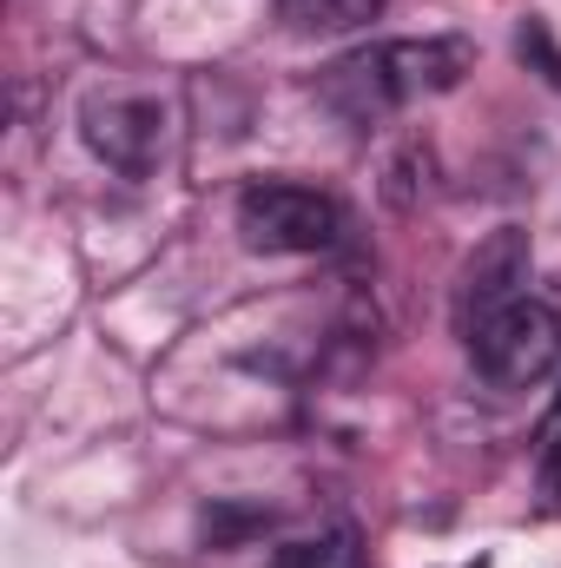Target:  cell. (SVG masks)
Listing matches in <instances>:
<instances>
[{
    "label": "cell",
    "mask_w": 561,
    "mask_h": 568,
    "mask_svg": "<svg viewBox=\"0 0 561 568\" xmlns=\"http://www.w3.org/2000/svg\"><path fill=\"white\" fill-rule=\"evenodd\" d=\"M516 53L529 60V73H542V80L561 93V47H555V33H549L542 20H522V27H516Z\"/></svg>",
    "instance_id": "cell-10"
},
{
    "label": "cell",
    "mask_w": 561,
    "mask_h": 568,
    "mask_svg": "<svg viewBox=\"0 0 561 568\" xmlns=\"http://www.w3.org/2000/svg\"><path fill=\"white\" fill-rule=\"evenodd\" d=\"M522 284H529V232H522V225H496V232L469 252V265H462V278H456V324H462V337H469L482 317H496L502 304H516Z\"/></svg>",
    "instance_id": "cell-5"
},
{
    "label": "cell",
    "mask_w": 561,
    "mask_h": 568,
    "mask_svg": "<svg viewBox=\"0 0 561 568\" xmlns=\"http://www.w3.org/2000/svg\"><path fill=\"white\" fill-rule=\"evenodd\" d=\"M80 126H86V145H93L113 172H126V179H145V172L159 165V152H165V106L145 100V93L86 100Z\"/></svg>",
    "instance_id": "cell-4"
},
{
    "label": "cell",
    "mask_w": 561,
    "mask_h": 568,
    "mask_svg": "<svg viewBox=\"0 0 561 568\" xmlns=\"http://www.w3.org/2000/svg\"><path fill=\"white\" fill-rule=\"evenodd\" d=\"M469 60H476L469 40H384V47H364V53H344L337 67H324L317 100L330 113H344L350 126H370L422 93L462 87Z\"/></svg>",
    "instance_id": "cell-1"
},
{
    "label": "cell",
    "mask_w": 561,
    "mask_h": 568,
    "mask_svg": "<svg viewBox=\"0 0 561 568\" xmlns=\"http://www.w3.org/2000/svg\"><path fill=\"white\" fill-rule=\"evenodd\" d=\"M272 568H364V542H357V529H324V536L284 542Z\"/></svg>",
    "instance_id": "cell-7"
},
{
    "label": "cell",
    "mask_w": 561,
    "mask_h": 568,
    "mask_svg": "<svg viewBox=\"0 0 561 568\" xmlns=\"http://www.w3.org/2000/svg\"><path fill=\"white\" fill-rule=\"evenodd\" d=\"M290 33H357L384 13V0H278Z\"/></svg>",
    "instance_id": "cell-6"
},
{
    "label": "cell",
    "mask_w": 561,
    "mask_h": 568,
    "mask_svg": "<svg viewBox=\"0 0 561 568\" xmlns=\"http://www.w3.org/2000/svg\"><path fill=\"white\" fill-rule=\"evenodd\" d=\"M536 483H542V516H561V397L542 424V449H536Z\"/></svg>",
    "instance_id": "cell-8"
},
{
    "label": "cell",
    "mask_w": 561,
    "mask_h": 568,
    "mask_svg": "<svg viewBox=\"0 0 561 568\" xmlns=\"http://www.w3.org/2000/svg\"><path fill=\"white\" fill-rule=\"evenodd\" d=\"M469 568H489V562H469Z\"/></svg>",
    "instance_id": "cell-11"
},
{
    "label": "cell",
    "mask_w": 561,
    "mask_h": 568,
    "mask_svg": "<svg viewBox=\"0 0 561 568\" xmlns=\"http://www.w3.org/2000/svg\"><path fill=\"white\" fill-rule=\"evenodd\" d=\"M258 529H272V509H232V503L205 509V542H212V549H232V542H245V536H258Z\"/></svg>",
    "instance_id": "cell-9"
},
{
    "label": "cell",
    "mask_w": 561,
    "mask_h": 568,
    "mask_svg": "<svg viewBox=\"0 0 561 568\" xmlns=\"http://www.w3.org/2000/svg\"><path fill=\"white\" fill-rule=\"evenodd\" d=\"M469 357L496 390H529L561 371V317L536 297H516L469 331Z\"/></svg>",
    "instance_id": "cell-3"
},
{
    "label": "cell",
    "mask_w": 561,
    "mask_h": 568,
    "mask_svg": "<svg viewBox=\"0 0 561 568\" xmlns=\"http://www.w3.org/2000/svg\"><path fill=\"white\" fill-rule=\"evenodd\" d=\"M337 199L317 192V185H290V179H258L238 192V239L252 252H272V258H290V252H324L337 245Z\"/></svg>",
    "instance_id": "cell-2"
}]
</instances>
